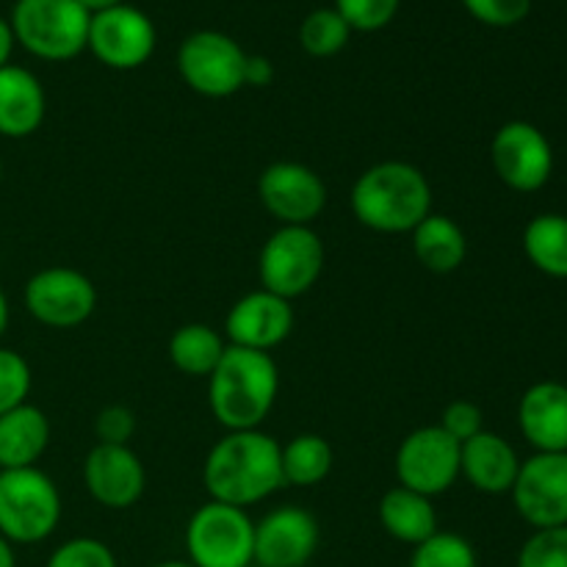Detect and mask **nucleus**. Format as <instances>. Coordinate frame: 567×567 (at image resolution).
<instances>
[{
	"label": "nucleus",
	"mask_w": 567,
	"mask_h": 567,
	"mask_svg": "<svg viewBox=\"0 0 567 567\" xmlns=\"http://www.w3.org/2000/svg\"><path fill=\"white\" fill-rule=\"evenodd\" d=\"M280 449L264 430L227 432L214 443L203 465V485L210 502L249 509L275 496L286 485Z\"/></svg>",
	"instance_id": "obj_1"
},
{
	"label": "nucleus",
	"mask_w": 567,
	"mask_h": 567,
	"mask_svg": "<svg viewBox=\"0 0 567 567\" xmlns=\"http://www.w3.org/2000/svg\"><path fill=\"white\" fill-rule=\"evenodd\" d=\"M280 393V369L269 352L230 347L208 377V404L227 432L260 430Z\"/></svg>",
	"instance_id": "obj_2"
},
{
	"label": "nucleus",
	"mask_w": 567,
	"mask_h": 567,
	"mask_svg": "<svg viewBox=\"0 0 567 567\" xmlns=\"http://www.w3.org/2000/svg\"><path fill=\"white\" fill-rule=\"evenodd\" d=\"M352 214L363 227L385 236L413 233L432 214V186L408 161L369 166L352 186Z\"/></svg>",
	"instance_id": "obj_3"
},
{
	"label": "nucleus",
	"mask_w": 567,
	"mask_h": 567,
	"mask_svg": "<svg viewBox=\"0 0 567 567\" xmlns=\"http://www.w3.org/2000/svg\"><path fill=\"white\" fill-rule=\"evenodd\" d=\"M61 493L42 468L0 471V537L11 546H37L61 524Z\"/></svg>",
	"instance_id": "obj_4"
},
{
	"label": "nucleus",
	"mask_w": 567,
	"mask_h": 567,
	"mask_svg": "<svg viewBox=\"0 0 567 567\" xmlns=\"http://www.w3.org/2000/svg\"><path fill=\"white\" fill-rule=\"evenodd\" d=\"M17 44L42 61H70L86 50L92 14L78 0H17L11 9Z\"/></svg>",
	"instance_id": "obj_5"
},
{
	"label": "nucleus",
	"mask_w": 567,
	"mask_h": 567,
	"mask_svg": "<svg viewBox=\"0 0 567 567\" xmlns=\"http://www.w3.org/2000/svg\"><path fill=\"white\" fill-rule=\"evenodd\" d=\"M324 260V241L313 227L280 225L260 247V288L291 302L319 282Z\"/></svg>",
	"instance_id": "obj_6"
},
{
	"label": "nucleus",
	"mask_w": 567,
	"mask_h": 567,
	"mask_svg": "<svg viewBox=\"0 0 567 567\" xmlns=\"http://www.w3.org/2000/svg\"><path fill=\"white\" fill-rule=\"evenodd\" d=\"M186 557L194 567L255 565V520L247 509L205 502L186 524Z\"/></svg>",
	"instance_id": "obj_7"
},
{
	"label": "nucleus",
	"mask_w": 567,
	"mask_h": 567,
	"mask_svg": "<svg viewBox=\"0 0 567 567\" xmlns=\"http://www.w3.org/2000/svg\"><path fill=\"white\" fill-rule=\"evenodd\" d=\"M244 53L241 44L221 31H194L183 39L177 50V72L192 92L203 97H230L244 89Z\"/></svg>",
	"instance_id": "obj_8"
},
{
	"label": "nucleus",
	"mask_w": 567,
	"mask_h": 567,
	"mask_svg": "<svg viewBox=\"0 0 567 567\" xmlns=\"http://www.w3.org/2000/svg\"><path fill=\"white\" fill-rule=\"evenodd\" d=\"M399 485L421 496H443L460 480V443L437 424L410 432L393 457Z\"/></svg>",
	"instance_id": "obj_9"
},
{
	"label": "nucleus",
	"mask_w": 567,
	"mask_h": 567,
	"mask_svg": "<svg viewBox=\"0 0 567 567\" xmlns=\"http://www.w3.org/2000/svg\"><path fill=\"white\" fill-rule=\"evenodd\" d=\"M22 302L39 324L72 330L92 319L97 308V288L83 271L70 266H48L25 282Z\"/></svg>",
	"instance_id": "obj_10"
},
{
	"label": "nucleus",
	"mask_w": 567,
	"mask_h": 567,
	"mask_svg": "<svg viewBox=\"0 0 567 567\" xmlns=\"http://www.w3.org/2000/svg\"><path fill=\"white\" fill-rule=\"evenodd\" d=\"M155 44L158 31L153 20L131 3L97 11L89 22L86 50L111 70H138L153 59Z\"/></svg>",
	"instance_id": "obj_11"
},
{
	"label": "nucleus",
	"mask_w": 567,
	"mask_h": 567,
	"mask_svg": "<svg viewBox=\"0 0 567 567\" xmlns=\"http://www.w3.org/2000/svg\"><path fill=\"white\" fill-rule=\"evenodd\" d=\"M491 161L498 181L513 192H540L554 172V147L546 133L524 120H513L496 131Z\"/></svg>",
	"instance_id": "obj_12"
},
{
	"label": "nucleus",
	"mask_w": 567,
	"mask_h": 567,
	"mask_svg": "<svg viewBox=\"0 0 567 567\" xmlns=\"http://www.w3.org/2000/svg\"><path fill=\"white\" fill-rule=\"evenodd\" d=\"M513 504L535 529L567 526V452H535L520 460Z\"/></svg>",
	"instance_id": "obj_13"
},
{
	"label": "nucleus",
	"mask_w": 567,
	"mask_h": 567,
	"mask_svg": "<svg viewBox=\"0 0 567 567\" xmlns=\"http://www.w3.org/2000/svg\"><path fill=\"white\" fill-rule=\"evenodd\" d=\"M258 197L280 225L310 227L327 208V183L299 161H277L260 172Z\"/></svg>",
	"instance_id": "obj_14"
},
{
	"label": "nucleus",
	"mask_w": 567,
	"mask_h": 567,
	"mask_svg": "<svg viewBox=\"0 0 567 567\" xmlns=\"http://www.w3.org/2000/svg\"><path fill=\"white\" fill-rule=\"evenodd\" d=\"M321 543L319 520L297 504H286L255 520V565L305 567Z\"/></svg>",
	"instance_id": "obj_15"
},
{
	"label": "nucleus",
	"mask_w": 567,
	"mask_h": 567,
	"mask_svg": "<svg viewBox=\"0 0 567 567\" xmlns=\"http://www.w3.org/2000/svg\"><path fill=\"white\" fill-rule=\"evenodd\" d=\"M293 308L288 299L258 288L233 302L225 316V336L230 347L269 352L288 341L293 332Z\"/></svg>",
	"instance_id": "obj_16"
},
{
	"label": "nucleus",
	"mask_w": 567,
	"mask_h": 567,
	"mask_svg": "<svg viewBox=\"0 0 567 567\" xmlns=\"http://www.w3.org/2000/svg\"><path fill=\"white\" fill-rule=\"evenodd\" d=\"M83 485L105 509H131L147 491V468L131 446L97 443L83 463Z\"/></svg>",
	"instance_id": "obj_17"
},
{
	"label": "nucleus",
	"mask_w": 567,
	"mask_h": 567,
	"mask_svg": "<svg viewBox=\"0 0 567 567\" xmlns=\"http://www.w3.org/2000/svg\"><path fill=\"white\" fill-rule=\"evenodd\" d=\"M518 471V452L496 432L482 430L460 446V476L485 496H504L513 491Z\"/></svg>",
	"instance_id": "obj_18"
},
{
	"label": "nucleus",
	"mask_w": 567,
	"mask_h": 567,
	"mask_svg": "<svg viewBox=\"0 0 567 567\" xmlns=\"http://www.w3.org/2000/svg\"><path fill=\"white\" fill-rule=\"evenodd\" d=\"M518 426L535 452H567V385H532L518 402Z\"/></svg>",
	"instance_id": "obj_19"
},
{
	"label": "nucleus",
	"mask_w": 567,
	"mask_h": 567,
	"mask_svg": "<svg viewBox=\"0 0 567 567\" xmlns=\"http://www.w3.org/2000/svg\"><path fill=\"white\" fill-rule=\"evenodd\" d=\"M48 114L44 86L31 70L6 64L0 70V136L28 138L42 127Z\"/></svg>",
	"instance_id": "obj_20"
},
{
	"label": "nucleus",
	"mask_w": 567,
	"mask_h": 567,
	"mask_svg": "<svg viewBox=\"0 0 567 567\" xmlns=\"http://www.w3.org/2000/svg\"><path fill=\"white\" fill-rule=\"evenodd\" d=\"M50 446V421L33 404L0 415V471L33 468Z\"/></svg>",
	"instance_id": "obj_21"
},
{
	"label": "nucleus",
	"mask_w": 567,
	"mask_h": 567,
	"mask_svg": "<svg viewBox=\"0 0 567 567\" xmlns=\"http://www.w3.org/2000/svg\"><path fill=\"white\" fill-rule=\"evenodd\" d=\"M380 524L393 540L415 548L437 532V509L430 496L396 485L382 496Z\"/></svg>",
	"instance_id": "obj_22"
},
{
	"label": "nucleus",
	"mask_w": 567,
	"mask_h": 567,
	"mask_svg": "<svg viewBox=\"0 0 567 567\" xmlns=\"http://www.w3.org/2000/svg\"><path fill=\"white\" fill-rule=\"evenodd\" d=\"M410 236H413L415 258L424 269L435 271V275H449V271H457L465 264L468 238H465V230L452 216L432 210Z\"/></svg>",
	"instance_id": "obj_23"
},
{
	"label": "nucleus",
	"mask_w": 567,
	"mask_h": 567,
	"mask_svg": "<svg viewBox=\"0 0 567 567\" xmlns=\"http://www.w3.org/2000/svg\"><path fill=\"white\" fill-rule=\"evenodd\" d=\"M227 352V341L210 324H183L169 338V360L181 374L210 377Z\"/></svg>",
	"instance_id": "obj_24"
},
{
	"label": "nucleus",
	"mask_w": 567,
	"mask_h": 567,
	"mask_svg": "<svg viewBox=\"0 0 567 567\" xmlns=\"http://www.w3.org/2000/svg\"><path fill=\"white\" fill-rule=\"evenodd\" d=\"M524 252L537 271L567 280V216H535L524 230Z\"/></svg>",
	"instance_id": "obj_25"
},
{
	"label": "nucleus",
	"mask_w": 567,
	"mask_h": 567,
	"mask_svg": "<svg viewBox=\"0 0 567 567\" xmlns=\"http://www.w3.org/2000/svg\"><path fill=\"white\" fill-rule=\"evenodd\" d=\"M282 460V482L291 487H316L330 476L332 471V446L327 437L316 432L291 437L280 449Z\"/></svg>",
	"instance_id": "obj_26"
},
{
	"label": "nucleus",
	"mask_w": 567,
	"mask_h": 567,
	"mask_svg": "<svg viewBox=\"0 0 567 567\" xmlns=\"http://www.w3.org/2000/svg\"><path fill=\"white\" fill-rule=\"evenodd\" d=\"M352 28L336 9H313L299 25V44L313 59H330L347 48Z\"/></svg>",
	"instance_id": "obj_27"
},
{
	"label": "nucleus",
	"mask_w": 567,
	"mask_h": 567,
	"mask_svg": "<svg viewBox=\"0 0 567 567\" xmlns=\"http://www.w3.org/2000/svg\"><path fill=\"white\" fill-rule=\"evenodd\" d=\"M408 567H480V557L463 535L437 529L430 540L413 548Z\"/></svg>",
	"instance_id": "obj_28"
},
{
	"label": "nucleus",
	"mask_w": 567,
	"mask_h": 567,
	"mask_svg": "<svg viewBox=\"0 0 567 567\" xmlns=\"http://www.w3.org/2000/svg\"><path fill=\"white\" fill-rule=\"evenodd\" d=\"M31 365L14 349L0 347V415L28 402L31 393Z\"/></svg>",
	"instance_id": "obj_29"
},
{
	"label": "nucleus",
	"mask_w": 567,
	"mask_h": 567,
	"mask_svg": "<svg viewBox=\"0 0 567 567\" xmlns=\"http://www.w3.org/2000/svg\"><path fill=\"white\" fill-rule=\"evenodd\" d=\"M515 567H567V526L535 529L520 546Z\"/></svg>",
	"instance_id": "obj_30"
},
{
	"label": "nucleus",
	"mask_w": 567,
	"mask_h": 567,
	"mask_svg": "<svg viewBox=\"0 0 567 567\" xmlns=\"http://www.w3.org/2000/svg\"><path fill=\"white\" fill-rule=\"evenodd\" d=\"M402 0H336L332 9L347 20L352 31H382L391 25Z\"/></svg>",
	"instance_id": "obj_31"
},
{
	"label": "nucleus",
	"mask_w": 567,
	"mask_h": 567,
	"mask_svg": "<svg viewBox=\"0 0 567 567\" xmlns=\"http://www.w3.org/2000/svg\"><path fill=\"white\" fill-rule=\"evenodd\" d=\"M44 567H120L114 551L97 537H72L50 554Z\"/></svg>",
	"instance_id": "obj_32"
},
{
	"label": "nucleus",
	"mask_w": 567,
	"mask_h": 567,
	"mask_svg": "<svg viewBox=\"0 0 567 567\" xmlns=\"http://www.w3.org/2000/svg\"><path fill=\"white\" fill-rule=\"evenodd\" d=\"M468 14L491 28H513L532 11V0H463Z\"/></svg>",
	"instance_id": "obj_33"
},
{
	"label": "nucleus",
	"mask_w": 567,
	"mask_h": 567,
	"mask_svg": "<svg viewBox=\"0 0 567 567\" xmlns=\"http://www.w3.org/2000/svg\"><path fill=\"white\" fill-rule=\"evenodd\" d=\"M437 426L463 446L465 441H471V437L485 430V413H482L480 404L468 402V399H457V402L446 404Z\"/></svg>",
	"instance_id": "obj_34"
},
{
	"label": "nucleus",
	"mask_w": 567,
	"mask_h": 567,
	"mask_svg": "<svg viewBox=\"0 0 567 567\" xmlns=\"http://www.w3.org/2000/svg\"><path fill=\"white\" fill-rule=\"evenodd\" d=\"M94 435H97V443L131 446V437L136 435V415L125 404H109L94 419Z\"/></svg>",
	"instance_id": "obj_35"
},
{
	"label": "nucleus",
	"mask_w": 567,
	"mask_h": 567,
	"mask_svg": "<svg viewBox=\"0 0 567 567\" xmlns=\"http://www.w3.org/2000/svg\"><path fill=\"white\" fill-rule=\"evenodd\" d=\"M275 81V64L266 55H249L244 61V86L266 89Z\"/></svg>",
	"instance_id": "obj_36"
},
{
	"label": "nucleus",
	"mask_w": 567,
	"mask_h": 567,
	"mask_svg": "<svg viewBox=\"0 0 567 567\" xmlns=\"http://www.w3.org/2000/svg\"><path fill=\"white\" fill-rule=\"evenodd\" d=\"M14 31H11V22L6 17H0V70L6 64H11V53H14Z\"/></svg>",
	"instance_id": "obj_37"
},
{
	"label": "nucleus",
	"mask_w": 567,
	"mask_h": 567,
	"mask_svg": "<svg viewBox=\"0 0 567 567\" xmlns=\"http://www.w3.org/2000/svg\"><path fill=\"white\" fill-rule=\"evenodd\" d=\"M78 3L83 6V9L89 11V14H97V11H105V9H114V6L125 3V0H78Z\"/></svg>",
	"instance_id": "obj_38"
},
{
	"label": "nucleus",
	"mask_w": 567,
	"mask_h": 567,
	"mask_svg": "<svg viewBox=\"0 0 567 567\" xmlns=\"http://www.w3.org/2000/svg\"><path fill=\"white\" fill-rule=\"evenodd\" d=\"M0 567H17L14 546L6 537H0Z\"/></svg>",
	"instance_id": "obj_39"
},
{
	"label": "nucleus",
	"mask_w": 567,
	"mask_h": 567,
	"mask_svg": "<svg viewBox=\"0 0 567 567\" xmlns=\"http://www.w3.org/2000/svg\"><path fill=\"white\" fill-rule=\"evenodd\" d=\"M9 316H11L9 299H6L3 288H0V338H3L6 330H9Z\"/></svg>",
	"instance_id": "obj_40"
},
{
	"label": "nucleus",
	"mask_w": 567,
	"mask_h": 567,
	"mask_svg": "<svg viewBox=\"0 0 567 567\" xmlns=\"http://www.w3.org/2000/svg\"><path fill=\"white\" fill-rule=\"evenodd\" d=\"M150 567H194V565L188 563V559H166V563H155Z\"/></svg>",
	"instance_id": "obj_41"
},
{
	"label": "nucleus",
	"mask_w": 567,
	"mask_h": 567,
	"mask_svg": "<svg viewBox=\"0 0 567 567\" xmlns=\"http://www.w3.org/2000/svg\"><path fill=\"white\" fill-rule=\"evenodd\" d=\"M0 177H3V161H0Z\"/></svg>",
	"instance_id": "obj_42"
},
{
	"label": "nucleus",
	"mask_w": 567,
	"mask_h": 567,
	"mask_svg": "<svg viewBox=\"0 0 567 567\" xmlns=\"http://www.w3.org/2000/svg\"><path fill=\"white\" fill-rule=\"evenodd\" d=\"M249 567H258V565H249Z\"/></svg>",
	"instance_id": "obj_43"
}]
</instances>
